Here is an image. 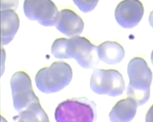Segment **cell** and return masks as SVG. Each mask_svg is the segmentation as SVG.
Returning <instances> with one entry per match:
<instances>
[{
	"label": "cell",
	"mask_w": 153,
	"mask_h": 122,
	"mask_svg": "<svg viewBox=\"0 0 153 122\" xmlns=\"http://www.w3.org/2000/svg\"><path fill=\"white\" fill-rule=\"evenodd\" d=\"M51 52L56 59H75L81 67L91 69L97 66L99 59L97 46L84 37L56 39L52 43Z\"/></svg>",
	"instance_id": "6da1fadb"
},
{
	"label": "cell",
	"mask_w": 153,
	"mask_h": 122,
	"mask_svg": "<svg viewBox=\"0 0 153 122\" xmlns=\"http://www.w3.org/2000/svg\"><path fill=\"white\" fill-rule=\"evenodd\" d=\"M127 73L130 82L127 96L138 106L145 104L151 95L152 73L146 61L141 57L132 59L128 65Z\"/></svg>",
	"instance_id": "7a4b0ae2"
},
{
	"label": "cell",
	"mask_w": 153,
	"mask_h": 122,
	"mask_svg": "<svg viewBox=\"0 0 153 122\" xmlns=\"http://www.w3.org/2000/svg\"><path fill=\"white\" fill-rule=\"evenodd\" d=\"M72 76L73 71L70 65L63 61H57L49 67L40 69L35 80L38 90L49 94L63 90L70 83Z\"/></svg>",
	"instance_id": "3957f363"
},
{
	"label": "cell",
	"mask_w": 153,
	"mask_h": 122,
	"mask_svg": "<svg viewBox=\"0 0 153 122\" xmlns=\"http://www.w3.org/2000/svg\"><path fill=\"white\" fill-rule=\"evenodd\" d=\"M94 101L86 97L66 99L57 106L56 122H95L97 110Z\"/></svg>",
	"instance_id": "277c9868"
},
{
	"label": "cell",
	"mask_w": 153,
	"mask_h": 122,
	"mask_svg": "<svg viewBox=\"0 0 153 122\" xmlns=\"http://www.w3.org/2000/svg\"><path fill=\"white\" fill-rule=\"evenodd\" d=\"M90 87L97 94L117 97L123 93L125 82L117 70L96 69L91 77Z\"/></svg>",
	"instance_id": "5b68a950"
},
{
	"label": "cell",
	"mask_w": 153,
	"mask_h": 122,
	"mask_svg": "<svg viewBox=\"0 0 153 122\" xmlns=\"http://www.w3.org/2000/svg\"><path fill=\"white\" fill-rule=\"evenodd\" d=\"M13 104L19 113L40 101L33 91L31 78L24 71H18L10 79Z\"/></svg>",
	"instance_id": "8992f818"
},
{
	"label": "cell",
	"mask_w": 153,
	"mask_h": 122,
	"mask_svg": "<svg viewBox=\"0 0 153 122\" xmlns=\"http://www.w3.org/2000/svg\"><path fill=\"white\" fill-rule=\"evenodd\" d=\"M23 8L28 19L36 21L44 27L56 26L58 21V9L54 3L50 0L25 1Z\"/></svg>",
	"instance_id": "52a82bcc"
},
{
	"label": "cell",
	"mask_w": 153,
	"mask_h": 122,
	"mask_svg": "<svg viewBox=\"0 0 153 122\" xmlns=\"http://www.w3.org/2000/svg\"><path fill=\"white\" fill-rule=\"evenodd\" d=\"M144 13L143 4L138 0H125L119 3L115 10V18L124 29H132L139 24Z\"/></svg>",
	"instance_id": "ba28073f"
},
{
	"label": "cell",
	"mask_w": 153,
	"mask_h": 122,
	"mask_svg": "<svg viewBox=\"0 0 153 122\" xmlns=\"http://www.w3.org/2000/svg\"><path fill=\"white\" fill-rule=\"evenodd\" d=\"M56 29L62 34L74 37L82 33L84 23L78 14L70 9H63L59 12L58 21L56 26Z\"/></svg>",
	"instance_id": "9c48e42d"
},
{
	"label": "cell",
	"mask_w": 153,
	"mask_h": 122,
	"mask_svg": "<svg viewBox=\"0 0 153 122\" xmlns=\"http://www.w3.org/2000/svg\"><path fill=\"white\" fill-rule=\"evenodd\" d=\"M20 26L17 13L13 9L1 10V43L7 45L15 37Z\"/></svg>",
	"instance_id": "30bf717a"
},
{
	"label": "cell",
	"mask_w": 153,
	"mask_h": 122,
	"mask_svg": "<svg viewBox=\"0 0 153 122\" xmlns=\"http://www.w3.org/2000/svg\"><path fill=\"white\" fill-rule=\"evenodd\" d=\"M98 59L108 65L120 63L125 56L123 46L116 41H105L97 46Z\"/></svg>",
	"instance_id": "8fae6325"
},
{
	"label": "cell",
	"mask_w": 153,
	"mask_h": 122,
	"mask_svg": "<svg viewBox=\"0 0 153 122\" xmlns=\"http://www.w3.org/2000/svg\"><path fill=\"white\" fill-rule=\"evenodd\" d=\"M137 102L130 98L118 101L109 113L111 122H131L137 113Z\"/></svg>",
	"instance_id": "7c38bea8"
},
{
	"label": "cell",
	"mask_w": 153,
	"mask_h": 122,
	"mask_svg": "<svg viewBox=\"0 0 153 122\" xmlns=\"http://www.w3.org/2000/svg\"><path fill=\"white\" fill-rule=\"evenodd\" d=\"M13 120H21L26 122H49V117L40 103H35L27 109L14 116Z\"/></svg>",
	"instance_id": "4fadbf2b"
},
{
	"label": "cell",
	"mask_w": 153,
	"mask_h": 122,
	"mask_svg": "<svg viewBox=\"0 0 153 122\" xmlns=\"http://www.w3.org/2000/svg\"><path fill=\"white\" fill-rule=\"evenodd\" d=\"M75 5L77 7L80 11L84 13H88L93 11L97 7L98 1H74Z\"/></svg>",
	"instance_id": "5bb4252c"
},
{
	"label": "cell",
	"mask_w": 153,
	"mask_h": 122,
	"mask_svg": "<svg viewBox=\"0 0 153 122\" xmlns=\"http://www.w3.org/2000/svg\"><path fill=\"white\" fill-rule=\"evenodd\" d=\"M146 122H153V104L151 106L146 115Z\"/></svg>",
	"instance_id": "9a60e30c"
},
{
	"label": "cell",
	"mask_w": 153,
	"mask_h": 122,
	"mask_svg": "<svg viewBox=\"0 0 153 122\" xmlns=\"http://www.w3.org/2000/svg\"><path fill=\"white\" fill-rule=\"evenodd\" d=\"M149 23L152 28H153V10L150 13L149 17Z\"/></svg>",
	"instance_id": "2e32d148"
},
{
	"label": "cell",
	"mask_w": 153,
	"mask_h": 122,
	"mask_svg": "<svg viewBox=\"0 0 153 122\" xmlns=\"http://www.w3.org/2000/svg\"><path fill=\"white\" fill-rule=\"evenodd\" d=\"M151 63L153 65V50L151 52Z\"/></svg>",
	"instance_id": "e0dca14e"
},
{
	"label": "cell",
	"mask_w": 153,
	"mask_h": 122,
	"mask_svg": "<svg viewBox=\"0 0 153 122\" xmlns=\"http://www.w3.org/2000/svg\"><path fill=\"white\" fill-rule=\"evenodd\" d=\"M1 122H7V121L5 119H4L3 117H2V118H1Z\"/></svg>",
	"instance_id": "ac0fdd59"
}]
</instances>
